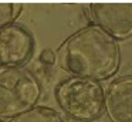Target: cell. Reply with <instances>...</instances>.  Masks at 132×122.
I'll use <instances>...</instances> for the list:
<instances>
[{
  "label": "cell",
  "mask_w": 132,
  "mask_h": 122,
  "mask_svg": "<svg viewBox=\"0 0 132 122\" xmlns=\"http://www.w3.org/2000/svg\"><path fill=\"white\" fill-rule=\"evenodd\" d=\"M58 64L74 77L102 81L112 77L121 64L117 40L98 26H87L58 48Z\"/></svg>",
  "instance_id": "cell-1"
},
{
  "label": "cell",
  "mask_w": 132,
  "mask_h": 122,
  "mask_svg": "<svg viewBox=\"0 0 132 122\" xmlns=\"http://www.w3.org/2000/svg\"><path fill=\"white\" fill-rule=\"evenodd\" d=\"M41 84L24 67L0 65V119H12L37 105Z\"/></svg>",
  "instance_id": "cell-2"
},
{
  "label": "cell",
  "mask_w": 132,
  "mask_h": 122,
  "mask_svg": "<svg viewBox=\"0 0 132 122\" xmlns=\"http://www.w3.org/2000/svg\"><path fill=\"white\" fill-rule=\"evenodd\" d=\"M55 98L68 116L81 122H89L102 113L105 94L95 79L70 77L58 84Z\"/></svg>",
  "instance_id": "cell-3"
},
{
  "label": "cell",
  "mask_w": 132,
  "mask_h": 122,
  "mask_svg": "<svg viewBox=\"0 0 132 122\" xmlns=\"http://www.w3.org/2000/svg\"><path fill=\"white\" fill-rule=\"evenodd\" d=\"M33 53L34 38L24 26L13 23L0 28V65L23 67Z\"/></svg>",
  "instance_id": "cell-4"
},
{
  "label": "cell",
  "mask_w": 132,
  "mask_h": 122,
  "mask_svg": "<svg viewBox=\"0 0 132 122\" xmlns=\"http://www.w3.org/2000/svg\"><path fill=\"white\" fill-rule=\"evenodd\" d=\"M91 19L115 40L132 37V3H91Z\"/></svg>",
  "instance_id": "cell-5"
},
{
  "label": "cell",
  "mask_w": 132,
  "mask_h": 122,
  "mask_svg": "<svg viewBox=\"0 0 132 122\" xmlns=\"http://www.w3.org/2000/svg\"><path fill=\"white\" fill-rule=\"evenodd\" d=\"M104 109L111 122H132V75L119 77L109 84Z\"/></svg>",
  "instance_id": "cell-6"
},
{
  "label": "cell",
  "mask_w": 132,
  "mask_h": 122,
  "mask_svg": "<svg viewBox=\"0 0 132 122\" xmlns=\"http://www.w3.org/2000/svg\"><path fill=\"white\" fill-rule=\"evenodd\" d=\"M9 122H63L57 112L47 107H34L24 113L12 118Z\"/></svg>",
  "instance_id": "cell-7"
},
{
  "label": "cell",
  "mask_w": 132,
  "mask_h": 122,
  "mask_svg": "<svg viewBox=\"0 0 132 122\" xmlns=\"http://www.w3.org/2000/svg\"><path fill=\"white\" fill-rule=\"evenodd\" d=\"M21 3H0V28L13 24V21L21 13Z\"/></svg>",
  "instance_id": "cell-8"
},
{
  "label": "cell",
  "mask_w": 132,
  "mask_h": 122,
  "mask_svg": "<svg viewBox=\"0 0 132 122\" xmlns=\"http://www.w3.org/2000/svg\"><path fill=\"white\" fill-rule=\"evenodd\" d=\"M40 61L46 65H53L55 61V54L51 50H44L40 55Z\"/></svg>",
  "instance_id": "cell-9"
},
{
  "label": "cell",
  "mask_w": 132,
  "mask_h": 122,
  "mask_svg": "<svg viewBox=\"0 0 132 122\" xmlns=\"http://www.w3.org/2000/svg\"><path fill=\"white\" fill-rule=\"evenodd\" d=\"M0 122H3V121H2V119H0Z\"/></svg>",
  "instance_id": "cell-10"
}]
</instances>
